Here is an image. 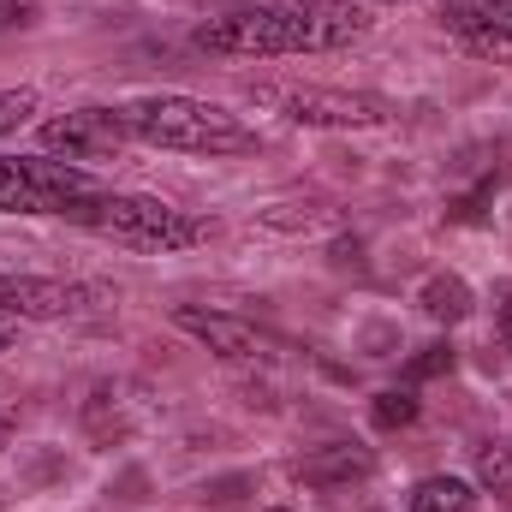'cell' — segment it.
<instances>
[{
    "instance_id": "8fae6325",
    "label": "cell",
    "mask_w": 512,
    "mask_h": 512,
    "mask_svg": "<svg viewBox=\"0 0 512 512\" xmlns=\"http://www.w3.org/2000/svg\"><path fill=\"white\" fill-rule=\"evenodd\" d=\"M417 304H423V316L429 322H465L471 310H477V298H471V286L459 280V274H429L423 280V292H417Z\"/></svg>"
},
{
    "instance_id": "e0dca14e",
    "label": "cell",
    "mask_w": 512,
    "mask_h": 512,
    "mask_svg": "<svg viewBox=\"0 0 512 512\" xmlns=\"http://www.w3.org/2000/svg\"><path fill=\"white\" fill-rule=\"evenodd\" d=\"M495 322H501V334L512 346V286H501V298H495Z\"/></svg>"
},
{
    "instance_id": "4fadbf2b",
    "label": "cell",
    "mask_w": 512,
    "mask_h": 512,
    "mask_svg": "<svg viewBox=\"0 0 512 512\" xmlns=\"http://www.w3.org/2000/svg\"><path fill=\"white\" fill-rule=\"evenodd\" d=\"M370 417H376V429H405V423H417V393H411V387H387V393H376Z\"/></svg>"
},
{
    "instance_id": "52a82bcc",
    "label": "cell",
    "mask_w": 512,
    "mask_h": 512,
    "mask_svg": "<svg viewBox=\"0 0 512 512\" xmlns=\"http://www.w3.org/2000/svg\"><path fill=\"white\" fill-rule=\"evenodd\" d=\"M173 328H185L191 340H203L215 358L227 364H268L280 352L274 334H262L256 322L233 316V310H203V304H173Z\"/></svg>"
},
{
    "instance_id": "6da1fadb",
    "label": "cell",
    "mask_w": 512,
    "mask_h": 512,
    "mask_svg": "<svg viewBox=\"0 0 512 512\" xmlns=\"http://www.w3.org/2000/svg\"><path fill=\"white\" fill-rule=\"evenodd\" d=\"M370 6L364 0H274L221 12L197 30V48L227 54V60H292V54H334L370 36Z\"/></svg>"
},
{
    "instance_id": "8992f818",
    "label": "cell",
    "mask_w": 512,
    "mask_h": 512,
    "mask_svg": "<svg viewBox=\"0 0 512 512\" xmlns=\"http://www.w3.org/2000/svg\"><path fill=\"white\" fill-rule=\"evenodd\" d=\"M114 292L90 280H48V274H6L0 268V316L6 322H66L84 310H102Z\"/></svg>"
},
{
    "instance_id": "3957f363",
    "label": "cell",
    "mask_w": 512,
    "mask_h": 512,
    "mask_svg": "<svg viewBox=\"0 0 512 512\" xmlns=\"http://www.w3.org/2000/svg\"><path fill=\"white\" fill-rule=\"evenodd\" d=\"M108 185L78 167V161H48V155H0V215H66L84 221Z\"/></svg>"
},
{
    "instance_id": "7a4b0ae2",
    "label": "cell",
    "mask_w": 512,
    "mask_h": 512,
    "mask_svg": "<svg viewBox=\"0 0 512 512\" xmlns=\"http://www.w3.org/2000/svg\"><path fill=\"white\" fill-rule=\"evenodd\" d=\"M120 114H126V131L143 137L149 149L209 155V161H221V155H251L256 149V131L245 126L233 108L203 102V96H179V90H167V96H137Z\"/></svg>"
},
{
    "instance_id": "30bf717a",
    "label": "cell",
    "mask_w": 512,
    "mask_h": 512,
    "mask_svg": "<svg viewBox=\"0 0 512 512\" xmlns=\"http://www.w3.org/2000/svg\"><path fill=\"white\" fill-rule=\"evenodd\" d=\"M376 471V453L370 447H358V441H328V447H316V453H304L298 465H292V477L304 483V489H346V483H358V477H370Z\"/></svg>"
},
{
    "instance_id": "2e32d148",
    "label": "cell",
    "mask_w": 512,
    "mask_h": 512,
    "mask_svg": "<svg viewBox=\"0 0 512 512\" xmlns=\"http://www.w3.org/2000/svg\"><path fill=\"white\" fill-rule=\"evenodd\" d=\"M36 24V6L30 0H0V30H24Z\"/></svg>"
},
{
    "instance_id": "ac0fdd59",
    "label": "cell",
    "mask_w": 512,
    "mask_h": 512,
    "mask_svg": "<svg viewBox=\"0 0 512 512\" xmlns=\"http://www.w3.org/2000/svg\"><path fill=\"white\" fill-rule=\"evenodd\" d=\"M12 340H18V328H12V322L0 316V352H12Z\"/></svg>"
},
{
    "instance_id": "9a60e30c",
    "label": "cell",
    "mask_w": 512,
    "mask_h": 512,
    "mask_svg": "<svg viewBox=\"0 0 512 512\" xmlns=\"http://www.w3.org/2000/svg\"><path fill=\"white\" fill-rule=\"evenodd\" d=\"M441 370H453V346H423V352L405 364V382H429V376H441Z\"/></svg>"
},
{
    "instance_id": "5bb4252c",
    "label": "cell",
    "mask_w": 512,
    "mask_h": 512,
    "mask_svg": "<svg viewBox=\"0 0 512 512\" xmlns=\"http://www.w3.org/2000/svg\"><path fill=\"white\" fill-rule=\"evenodd\" d=\"M36 108H42V102H36V90H0V137H6V131H18Z\"/></svg>"
},
{
    "instance_id": "277c9868",
    "label": "cell",
    "mask_w": 512,
    "mask_h": 512,
    "mask_svg": "<svg viewBox=\"0 0 512 512\" xmlns=\"http://www.w3.org/2000/svg\"><path fill=\"white\" fill-rule=\"evenodd\" d=\"M84 227L108 233L114 245H131V251H191L215 233V221H203L191 209H173L161 197H120V191H108L84 215Z\"/></svg>"
},
{
    "instance_id": "9c48e42d",
    "label": "cell",
    "mask_w": 512,
    "mask_h": 512,
    "mask_svg": "<svg viewBox=\"0 0 512 512\" xmlns=\"http://www.w3.org/2000/svg\"><path fill=\"white\" fill-rule=\"evenodd\" d=\"M447 30L459 36V48L483 60H512V0H459L447 6Z\"/></svg>"
},
{
    "instance_id": "5b68a950",
    "label": "cell",
    "mask_w": 512,
    "mask_h": 512,
    "mask_svg": "<svg viewBox=\"0 0 512 512\" xmlns=\"http://www.w3.org/2000/svg\"><path fill=\"white\" fill-rule=\"evenodd\" d=\"M256 108H274L292 126H322V131H370V126H393L399 108L387 96L370 90H322V84H251L245 90Z\"/></svg>"
},
{
    "instance_id": "d6986e66",
    "label": "cell",
    "mask_w": 512,
    "mask_h": 512,
    "mask_svg": "<svg viewBox=\"0 0 512 512\" xmlns=\"http://www.w3.org/2000/svg\"><path fill=\"white\" fill-rule=\"evenodd\" d=\"M393 6H399V0H393ZM435 6H459V0H435Z\"/></svg>"
},
{
    "instance_id": "7c38bea8",
    "label": "cell",
    "mask_w": 512,
    "mask_h": 512,
    "mask_svg": "<svg viewBox=\"0 0 512 512\" xmlns=\"http://www.w3.org/2000/svg\"><path fill=\"white\" fill-rule=\"evenodd\" d=\"M411 512H477V489L465 477H423L411 489Z\"/></svg>"
},
{
    "instance_id": "ba28073f",
    "label": "cell",
    "mask_w": 512,
    "mask_h": 512,
    "mask_svg": "<svg viewBox=\"0 0 512 512\" xmlns=\"http://www.w3.org/2000/svg\"><path fill=\"white\" fill-rule=\"evenodd\" d=\"M126 114H114V108H72V114H60V120H42V149L48 155H66V161H78V167H90V161H114L120 149H126Z\"/></svg>"
}]
</instances>
